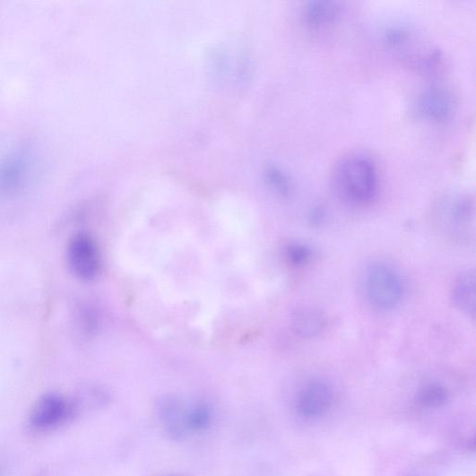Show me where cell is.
<instances>
[{
  "label": "cell",
  "mask_w": 476,
  "mask_h": 476,
  "mask_svg": "<svg viewBox=\"0 0 476 476\" xmlns=\"http://www.w3.org/2000/svg\"><path fill=\"white\" fill-rule=\"evenodd\" d=\"M33 170L30 154L16 151L0 160V196L12 195L27 186Z\"/></svg>",
  "instance_id": "cell-5"
},
{
  "label": "cell",
  "mask_w": 476,
  "mask_h": 476,
  "mask_svg": "<svg viewBox=\"0 0 476 476\" xmlns=\"http://www.w3.org/2000/svg\"><path fill=\"white\" fill-rule=\"evenodd\" d=\"M439 217L453 230L466 228L472 215L469 196L454 194L442 198L438 207Z\"/></svg>",
  "instance_id": "cell-7"
},
{
  "label": "cell",
  "mask_w": 476,
  "mask_h": 476,
  "mask_svg": "<svg viewBox=\"0 0 476 476\" xmlns=\"http://www.w3.org/2000/svg\"><path fill=\"white\" fill-rule=\"evenodd\" d=\"M165 432L171 439H182L188 434L186 411L179 401L168 398L163 401L160 411Z\"/></svg>",
  "instance_id": "cell-9"
},
{
  "label": "cell",
  "mask_w": 476,
  "mask_h": 476,
  "mask_svg": "<svg viewBox=\"0 0 476 476\" xmlns=\"http://www.w3.org/2000/svg\"><path fill=\"white\" fill-rule=\"evenodd\" d=\"M211 420V410L205 404L195 405L186 411V426L188 433L206 430Z\"/></svg>",
  "instance_id": "cell-13"
},
{
  "label": "cell",
  "mask_w": 476,
  "mask_h": 476,
  "mask_svg": "<svg viewBox=\"0 0 476 476\" xmlns=\"http://www.w3.org/2000/svg\"><path fill=\"white\" fill-rule=\"evenodd\" d=\"M366 286L370 303L378 309H393L403 297V285L399 275L392 267L382 263L368 268Z\"/></svg>",
  "instance_id": "cell-2"
},
{
  "label": "cell",
  "mask_w": 476,
  "mask_h": 476,
  "mask_svg": "<svg viewBox=\"0 0 476 476\" xmlns=\"http://www.w3.org/2000/svg\"><path fill=\"white\" fill-rule=\"evenodd\" d=\"M78 415L73 400L55 393L47 394L33 407L30 425L37 432H49L61 428Z\"/></svg>",
  "instance_id": "cell-3"
},
{
  "label": "cell",
  "mask_w": 476,
  "mask_h": 476,
  "mask_svg": "<svg viewBox=\"0 0 476 476\" xmlns=\"http://www.w3.org/2000/svg\"><path fill=\"white\" fill-rule=\"evenodd\" d=\"M78 413L83 410H95L103 408L108 401V394L98 389H87L82 391L76 399H74Z\"/></svg>",
  "instance_id": "cell-14"
},
{
  "label": "cell",
  "mask_w": 476,
  "mask_h": 476,
  "mask_svg": "<svg viewBox=\"0 0 476 476\" xmlns=\"http://www.w3.org/2000/svg\"><path fill=\"white\" fill-rule=\"evenodd\" d=\"M325 323L323 313L312 307L299 309L292 319L295 333L305 339L317 337L324 331Z\"/></svg>",
  "instance_id": "cell-10"
},
{
  "label": "cell",
  "mask_w": 476,
  "mask_h": 476,
  "mask_svg": "<svg viewBox=\"0 0 476 476\" xmlns=\"http://www.w3.org/2000/svg\"><path fill=\"white\" fill-rule=\"evenodd\" d=\"M267 178L272 187L281 195H288L290 192V183L287 175L277 167L267 169Z\"/></svg>",
  "instance_id": "cell-17"
},
{
  "label": "cell",
  "mask_w": 476,
  "mask_h": 476,
  "mask_svg": "<svg viewBox=\"0 0 476 476\" xmlns=\"http://www.w3.org/2000/svg\"><path fill=\"white\" fill-rule=\"evenodd\" d=\"M454 300L464 314L475 315V275L472 271L461 274L454 288Z\"/></svg>",
  "instance_id": "cell-12"
},
{
  "label": "cell",
  "mask_w": 476,
  "mask_h": 476,
  "mask_svg": "<svg viewBox=\"0 0 476 476\" xmlns=\"http://www.w3.org/2000/svg\"><path fill=\"white\" fill-rule=\"evenodd\" d=\"M340 7L332 2H311L303 9V18L308 27L319 29L327 27L337 20Z\"/></svg>",
  "instance_id": "cell-11"
},
{
  "label": "cell",
  "mask_w": 476,
  "mask_h": 476,
  "mask_svg": "<svg viewBox=\"0 0 476 476\" xmlns=\"http://www.w3.org/2000/svg\"><path fill=\"white\" fill-rule=\"evenodd\" d=\"M419 400L423 406L440 407L446 402L447 392L439 384H429L420 391Z\"/></svg>",
  "instance_id": "cell-15"
},
{
  "label": "cell",
  "mask_w": 476,
  "mask_h": 476,
  "mask_svg": "<svg viewBox=\"0 0 476 476\" xmlns=\"http://www.w3.org/2000/svg\"><path fill=\"white\" fill-rule=\"evenodd\" d=\"M67 261L77 278L86 281L94 280L100 270V255L92 238L87 234L73 237L67 247Z\"/></svg>",
  "instance_id": "cell-4"
},
{
  "label": "cell",
  "mask_w": 476,
  "mask_h": 476,
  "mask_svg": "<svg viewBox=\"0 0 476 476\" xmlns=\"http://www.w3.org/2000/svg\"><path fill=\"white\" fill-rule=\"evenodd\" d=\"M333 397V389L327 383L312 382L299 397V411L308 417L320 415L331 407Z\"/></svg>",
  "instance_id": "cell-8"
},
{
  "label": "cell",
  "mask_w": 476,
  "mask_h": 476,
  "mask_svg": "<svg viewBox=\"0 0 476 476\" xmlns=\"http://www.w3.org/2000/svg\"><path fill=\"white\" fill-rule=\"evenodd\" d=\"M335 192L345 202L366 205L379 189V173L375 161L363 152H350L340 158L332 171Z\"/></svg>",
  "instance_id": "cell-1"
},
{
  "label": "cell",
  "mask_w": 476,
  "mask_h": 476,
  "mask_svg": "<svg viewBox=\"0 0 476 476\" xmlns=\"http://www.w3.org/2000/svg\"><path fill=\"white\" fill-rule=\"evenodd\" d=\"M454 102L451 94L441 88H431L421 93L417 103L419 115L433 122H442L454 111Z\"/></svg>",
  "instance_id": "cell-6"
},
{
  "label": "cell",
  "mask_w": 476,
  "mask_h": 476,
  "mask_svg": "<svg viewBox=\"0 0 476 476\" xmlns=\"http://www.w3.org/2000/svg\"><path fill=\"white\" fill-rule=\"evenodd\" d=\"M313 257L311 248L304 244H291L287 247V259L296 267L305 266Z\"/></svg>",
  "instance_id": "cell-16"
},
{
  "label": "cell",
  "mask_w": 476,
  "mask_h": 476,
  "mask_svg": "<svg viewBox=\"0 0 476 476\" xmlns=\"http://www.w3.org/2000/svg\"><path fill=\"white\" fill-rule=\"evenodd\" d=\"M325 219V212L322 208H315L310 213L309 220L313 225H320Z\"/></svg>",
  "instance_id": "cell-18"
}]
</instances>
